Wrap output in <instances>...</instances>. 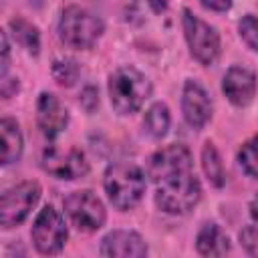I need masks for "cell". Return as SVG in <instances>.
Instances as JSON below:
<instances>
[{"mask_svg": "<svg viewBox=\"0 0 258 258\" xmlns=\"http://www.w3.org/2000/svg\"><path fill=\"white\" fill-rule=\"evenodd\" d=\"M147 173L155 183V204L165 214L183 216L202 198L191 151L181 143H171L155 151L149 159Z\"/></svg>", "mask_w": 258, "mask_h": 258, "instance_id": "obj_1", "label": "cell"}, {"mask_svg": "<svg viewBox=\"0 0 258 258\" xmlns=\"http://www.w3.org/2000/svg\"><path fill=\"white\" fill-rule=\"evenodd\" d=\"M103 185L109 202L117 210L127 212L135 208L145 194V173L131 161H117L107 167Z\"/></svg>", "mask_w": 258, "mask_h": 258, "instance_id": "obj_2", "label": "cell"}, {"mask_svg": "<svg viewBox=\"0 0 258 258\" xmlns=\"http://www.w3.org/2000/svg\"><path fill=\"white\" fill-rule=\"evenodd\" d=\"M149 95H151V83L135 67L125 64V67H119L115 73H111L109 99L113 109L119 115L137 113Z\"/></svg>", "mask_w": 258, "mask_h": 258, "instance_id": "obj_3", "label": "cell"}, {"mask_svg": "<svg viewBox=\"0 0 258 258\" xmlns=\"http://www.w3.org/2000/svg\"><path fill=\"white\" fill-rule=\"evenodd\" d=\"M105 24L93 12L81 6H67L58 18V38L77 50H87L97 44Z\"/></svg>", "mask_w": 258, "mask_h": 258, "instance_id": "obj_4", "label": "cell"}, {"mask_svg": "<svg viewBox=\"0 0 258 258\" xmlns=\"http://www.w3.org/2000/svg\"><path fill=\"white\" fill-rule=\"evenodd\" d=\"M183 34H185V42L189 46L191 56L204 64L210 67L218 54H220V34L214 26H210L208 22H204L202 18H198L191 10H183Z\"/></svg>", "mask_w": 258, "mask_h": 258, "instance_id": "obj_5", "label": "cell"}, {"mask_svg": "<svg viewBox=\"0 0 258 258\" xmlns=\"http://www.w3.org/2000/svg\"><path fill=\"white\" fill-rule=\"evenodd\" d=\"M40 191L42 189L36 181H22L18 185L8 187L0 200V226L4 230L20 226L28 218L32 208L38 204Z\"/></svg>", "mask_w": 258, "mask_h": 258, "instance_id": "obj_6", "label": "cell"}, {"mask_svg": "<svg viewBox=\"0 0 258 258\" xmlns=\"http://www.w3.org/2000/svg\"><path fill=\"white\" fill-rule=\"evenodd\" d=\"M30 238H32L34 248L40 254H46V256L58 254L64 248V242L69 238V230H67V224L60 212L54 210L52 206H44L34 218Z\"/></svg>", "mask_w": 258, "mask_h": 258, "instance_id": "obj_7", "label": "cell"}, {"mask_svg": "<svg viewBox=\"0 0 258 258\" xmlns=\"http://www.w3.org/2000/svg\"><path fill=\"white\" fill-rule=\"evenodd\" d=\"M64 212L81 232H97L105 226L107 212L103 202L91 191V189H79L67 196L64 200Z\"/></svg>", "mask_w": 258, "mask_h": 258, "instance_id": "obj_8", "label": "cell"}, {"mask_svg": "<svg viewBox=\"0 0 258 258\" xmlns=\"http://www.w3.org/2000/svg\"><path fill=\"white\" fill-rule=\"evenodd\" d=\"M42 169L56 179H79L89 173V161L85 153L77 147L60 149L56 145H50L42 151Z\"/></svg>", "mask_w": 258, "mask_h": 258, "instance_id": "obj_9", "label": "cell"}, {"mask_svg": "<svg viewBox=\"0 0 258 258\" xmlns=\"http://www.w3.org/2000/svg\"><path fill=\"white\" fill-rule=\"evenodd\" d=\"M181 113L191 129H204L212 119V99L208 91L194 79H187L181 93Z\"/></svg>", "mask_w": 258, "mask_h": 258, "instance_id": "obj_10", "label": "cell"}, {"mask_svg": "<svg viewBox=\"0 0 258 258\" xmlns=\"http://www.w3.org/2000/svg\"><path fill=\"white\" fill-rule=\"evenodd\" d=\"M36 123L48 139H54L64 131V127L69 125V111L56 95L40 93L36 101Z\"/></svg>", "mask_w": 258, "mask_h": 258, "instance_id": "obj_11", "label": "cell"}, {"mask_svg": "<svg viewBox=\"0 0 258 258\" xmlns=\"http://www.w3.org/2000/svg\"><path fill=\"white\" fill-rule=\"evenodd\" d=\"M222 91L236 107H246L256 95V75L244 67H230L222 81Z\"/></svg>", "mask_w": 258, "mask_h": 258, "instance_id": "obj_12", "label": "cell"}, {"mask_svg": "<svg viewBox=\"0 0 258 258\" xmlns=\"http://www.w3.org/2000/svg\"><path fill=\"white\" fill-rule=\"evenodd\" d=\"M99 252L109 258H139L147 254V244L133 230H113L101 240Z\"/></svg>", "mask_w": 258, "mask_h": 258, "instance_id": "obj_13", "label": "cell"}, {"mask_svg": "<svg viewBox=\"0 0 258 258\" xmlns=\"http://www.w3.org/2000/svg\"><path fill=\"white\" fill-rule=\"evenodd\" d=\"M196 248L202 256H224L230 252L232 244L228 234L214 222H208L200 228L196 236Z\"/></svg>", "mask_w": 258, "mask_h": 258, "instance_id": "obj_14", "label": "cell"}, {"mask_svg": "<svg viewBox=\"0 0 258 258\" xmlns=\"http://www.w3.org/2000/svg\"><path fill=\"white\" fill-rule=\"evenodd\" d=\"M0 135H2V165H10L20 159L22 155V133L14 119L4 117L0 121Z\"/></svg>", "mask_w": 258, "mask_h": 258, "instance_id": "obj_15", "label": "cell"}, {"mask_svg": "<svg viewBox=\"0 0 258 258\" xmlns=\"http://www.w3.org/2000/svg\"><path fill=\"white\" fill-rule=\"evenodd\" d=\"M202 167H204V173L208 177V181L214 185V187H222L226 183V171H224V163H222V157L216 149V145L212 141H206L204 143V149H202Z\"/></svg>", "mask_w": 258, "mask_h": 258, "instance_id": "obj_16", "label": "cell"}, {"mask_svg": "<svg viewBox=\"0 0 258 258\" xmlns=\"http://www.w3.org/2000/svg\"><path fill=\"white\" fill-rule=\"evenodd\" d=\"M169 123H171V117H169V109L165 103H153L145 111L143 127L153 139H161L169 129Z\"/></svg>", "mask_w": 258, "mask_h": 258, "instance_id": "obj_17", "label": "cell"}, {"mask_svg": "<svg viewBox=\"0 0 258 258\" xmlns=\"http://www.w3.org/2000/svg\"><path fill=\"white\" fill-rule=\"evenodd\" d=\"M10 28H12L14 38L30 54H38V50H40V34H38V28L32 22L24 20L22 16H16V18L10 20Z\"/></svg>", "mask_w": 258, "mask_h": 258, "instance_id": "obj_18", "label": "cell"}, {"mask_svg": "<svg viewBox=\"0 0 258 258\" xmlns=\"http://www.w3.org/2000/svg\"><path fill=\"white\" fill-rule=\"evenodd\" d=\"M81 69L79 62L71 56H58L52 62V77L60 87H73L79 81Z\"/></svg>", "mask_w": 258, "mask_h": 258, "instance_id": "obj_19", "label": "cell"}, {"mask_svg": "<svg viewBox=\"0 0 258 258\" xmlns=\"http://www.w3.org/2000/svg\"><path fill=\"white\" fill-rule=\"evenodd\" d=\"M238 163L248 177L258 179V135L250 137L238 151Z\"/></svg>", "mask_w": 258, "mask_h": 258, "instance_id": "obj_20", "label": "cell"}, {"mask_svg": "<svg viewBox=\"0 0 258 258\" xmlns=\"http://www.w3.org/2000/svg\"><path fill=\"white\" fill-rule=\"evenodd\" d=\"M240 38L246 42V46L254 52H258V18L254 14H246L238 22Z\"/></svg>", "mask_w": 258, "mask_h": 258, "instance_id": "obj_21", "label": "cell"}, {"mask_svg": "<svg viewBox=\"0 0 258 258\" xmlns=\"http://www.w3.org/2000/svg\"><path fill=\"white\" fill-rule=\"evenodd\" d=\"M240 244L250 256H258V226H246L240 232Z\"/></svg>", "mask_w": 258, "mask_h": 258, "instance_id": "obj_22", "label": "cell"}, {"mask_svg": "<svg viewBox=\"0 0 258 258\" xmlns=\"http://www.w3.org/2000/svg\"><path fill=\"white\" fill-rule=\"evenodd\" d=\"M79 103H81V107H83L87 113H93V111L99 107V91H97L93 85L85 87V89H83V93H81Z\"/></svg>", "mask_w": 258, "mask_h": 258, "instance_id": "obj_23", "label": "cell"}, {"mask_svg": "<svg viewBox=\"0 0 258 258\" xmlns=\"http://www.w3.org/2000/svg\"><path fill=\"white\" fill-rule=\"evenodd\" d=\"M0 38H2V71H0V77H6V75H8V64H10V44H8V34L2 32Z\"/></svg>", "mask_w": 258, "mask_h": 258, "instance_id": "obj_24", "label": "cell"}, {"mask_svg": "<svg viewBox=\"0 0 258 258\" xmlns=\"http://www.w3.org/2000/svg\"><path fill=\"white\" fill-rule=\"evenodd\" d=\"M16 91H18V79H8V75L2 77V83H0V93H2V97H4V99H10Z\"/></svg>", "mask_w": 258, "mask_h": 258, "instance_id": "obj_25", "label": "cell"}, {"mask_svg": "<svg viewBox=\"0 0 258 258\" xmlns=\"http://www.w3.org/2000/svg\"><path fill=\"white\" fill-rule=\"evenodd\" d=\"M202 4L216 12H226L232 8V0H202Z\"/></svg>", "mask_w": 258, "mask_h": 258, "instance_id": "obj_26", "label": "cell"}, {"mask_svg": "<svg viewBox=\"0 0 258 258\" xmlns=\"http://www.w3.org/2000/svg\"><path fill=\"white\" fill-rule=\"evenodd\" d=\"M250 216H252V220L258 224V196L252 198V202H250Z\"/></svg>", "mask_w": 258, "mask_h": 258, "instance_id": "obj_27", "label": "cell"}]
</instances>
